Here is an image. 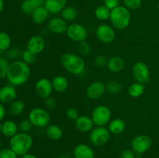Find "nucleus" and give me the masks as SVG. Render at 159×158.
<instances>
[{"instance_id":"obj_1","label":"nucleus","mask_w":159,"mask_h":158,"mask_svg":"<svg viewBox=\"0 0 159 158\" xmlns=\"http://www.w3.org/2000/svg\"><path fill=\"white\" fill-rule=\"evenodd\" d=\"M30 75L31 69L30 65L23 60H17L9 64L6 77L12 85L20 86L29 80Z\"/></svg>"},{"instance_id":"obj_2","label":"nucleus","mask_w":159,"mask_h":158,"mask_svg":"<svg viewBox=\"0 0 159 158\" xmlns=\"http://www.w3.org/2000/svg\"><path fill=\"white\" fill-rule=\"evenodd\" d=\"M61 64L70 74L79 75L85 69V62L79 54L74 53H65L61 57Z\"/></svg>"},{"instance_id":"obj_3","label":"nucleus","mask_w":159,"mask_h":158,"mask_svg":"<svg viewBox=\"0 0 159 158\" xmlns=\"http://www.w3.org/2000/svg\"><path fill=\"white\" fill-rule=\"evenodd\" d=\"M34 144L33 137L26 133H18L10 138L9 147L18 156H23L29 153Z\"/></svg>"},{"instance_id":"obj_4","label":"nucleus","mask_w":159,"mask_h":158,"mask_svg":"<svg viewBox=\"0 0 159 158\" xmlns=\"http://www.w3.org/2000/svg\"><path fill=\"white\" fill-rule=\"evenodd\" d=\"M110 20L113 28L123 30L130 25L131 21L130 10L124 6H119L111 10Z\"/></svg>"},{"instance_id":"obj_5","label":"nucleus","mask_w":159,"mask_h":158,"mask_svg":"<svg viewBox=\"0 0 159 158\" xmlns=\"http://www.w3.org/2000/svg\"><path fill=\"white\" fill-rule=\"evenodd\" d=\"M28 119L30 121L34 126L37 128H44L50 125L51 116L48 110L37 107L32 108L28 114Z\"/></svg>"},{"instance_id":"obj_6","label":"nucleus","mask_w":159,"mask_h":158,"mask_svg":"<svg viewBox=\"0 0 159 158\" xmlns=\"http://www.w3.org/2000/svg\"><path fill=\"white\" fill-rule=\"evenodd\" d=\"M111 117L112 112L107 105H98L92 112L91 118L96 126H105L111 121Z\"/></svg>"},{"instance_id":"obj_7","label":"nucleus","mask_w":159,"mask_h":158,"mask_svg":"<svg viewBox=\"0 0 159 158\" xmlns=\"http://www.w3.org/2000/svg\"><path fill=\"white\" fill-rule=\"evenodd\" d=\"M111 133L105 126H96L89 133V140L96 147H102L107 144L110 139Z\"/></svg>"},{"instance_id":"obj_8","label":"nucleus","mask_w":159,"mask_h":158,"mask_svg":"<svg viewBox=\"0 0 159 158\" xmlns=\"http://www.w3.org/2000/svg\"><path fill=\"white\" fill-rule=\"evenodd\" d=\"M132 75L136 82L145 85L150 81L151 73L148 66L142 61H138L133 65Z\"/></svg>"},{"instance_id":"obj_9","label":"nucleus","mask_w":159,"mask_h":158,"mask_svg":"<svg viewBox=\"0 0 159 158\" xmlns=\"http://www.w3.org/2000/svg\"><path fill=\"white\" fill-rule=\"evenodd\" d=\"M130 145L131 149L136 154L142 155L150 150L152 145V140L148 135L140 134L133 138Z\"/></svg>"},{"instance_id":"obj_10","label":"nucleus","mask_w":159,"mask_h":158,"mask_svg":"<svg viewBox=\"0 0 159 158\" xmlns=\"http://www.w3.org/2000/svg\"><path fill=\"white\" fill-rule=\"evenodd\" d=\"M96 36L101 43L110 44L116 39V31L113 26L102 23L96 29Z\"/></svg>"},{"instance_id":"obj_11","label":"nucleus","mask_w":159,"mask_h":158,"mask_svg":"<svg viewBox=\"0 0 159 158\" xmlns=\"http://www.w3.org/2000/svg\"><path fill=\"white\" fill-rule=\"evenodd\" d=\"M66 34L68 38L72 41L81 43L86 40L88 37V31L86 28L80 23H75L68 25Z\"/></svg>"},{"instance_id":"obj_12","label":"nucleus","mask_w":159,"mask_h":158,"mask_svg":"<svg viewBox=\"0 0 159 158\" xmlns=\"http://www.w3.org/2000/svg\"><path fill=\"white\" fill-rule=\"evenodd\" d=\"M107 91L106 85L103 82L96 81L89 85L86 88L87 97L92 100H98L103 96Z\"/></svg>"},{"instance_id":"obj_13","label":"nucleus","mask_w":159,"mask_h":158,"mask_svg":"<svg viewBox=\"0 0 159 158\" xmlns=\"http://www.w3.org/2000/svg\"><path fill=\"white\" fill-rule=\"evenodd\" d=\"M35 91L39 97L46 99L51 95L54 91L52 81L45 77L39 79L35 85Z\"/></svg>"},{"instance_id":"obj_14","label":"nucleus","mask_w":159,"mask_h":158,"mask_svg":"<svg viewBox=\"0 0 159 158\" xmlns=\"http://www.w3.org/2000/svg\"><path fill=\"white\" fill-rule=\"evenodd\" d=\"M45 48V40L40 36H33L29 39L26 44V50L34 54H40Z\"/></svg>"},{"instance_id":"obj_15","label":"nucleus","mask_w":159,"mask_h":158,"mask_svg":"<svg viewBox=\"0 0 159 158\" xmlns=\"http://www.w3.org/2000/svg\"><path fill=\"white\" fill-rule=\"evenodd\" d=\"M68 23L61 17H54L48 22V29L51 33L55 34H61L66 33Z\"/></svg>"},{"instance_id":"obj_16","label":"nucleus","mask_w":159,"mask_h":158,"mask_svg":"<svg viewBox=\"0 0 159 158\" xmlns=\"http://www.w3.org/2000/svg\"><path fill=\"white\" fill-rule=\"evenodd\" d=\"M17 93L12 85H5L0 88V102L10 104L16 99Z\"/></svg>"},{"instance_id":"obj_17","label":"nucleus","mask_w":159,"mask_h":158,"mask_svg":"<svg viewBox=\"0 0 159 158\" xmlns=\"http://www.w3.org/2000/svg\"><path fill=\"white\" fill-rule=\"evenodd\" d=\"M73 156L74 158H95V152L87 144L80 143L75 147Z\"/></svg>"},{"instance_id":"obj_18","label":"nucleus","mask_w":159,"mask_h":158,"mask_svg":"<svg viewBox=\"0 0 159 158\" xmlns=\"http://www.w3.org/2000/svg\"><path fill=\"white\" fill-rule=\"evenodd\" d=\"M76 129L82 133H89L93 129L94 123L91 117L87 116H79V117L75 121Z\"/></svg>"},{"instance_id":"obj_19","label":"nucleus","mask_w":159,"mask_h":158,"mask_svg":"<svg viewBox=\"0 0 159 158\" xmlns=\"http://www.w3.org/2000/svg\"><path fill=\"white\" fill-rule=\"evenodd\" d=\"M67 2L68 0H45L43 6L50 14H57L66 7Z\"/></svg>"},{"instance_id":"obj_20","label":"nucleus","mask_w":159,"mask_h":158,"mask_svg":"<svg viewBox=\"0 0 159 158\" xmlns=\"http://www.w3.org/2000/svg\"><path fill=\"white\" fill-rule=\"evenodd\" d=\"M45 0H23L21 4V10L26 15H31L39 7L44 5Z\"/></svg>"},{"instance_id":"obj_21","label":"nucleus","mask_w":159,"mask_h":158,"mask_svg":"<svg viewBox=\"0 0 159 158\" xmlns=\"http://www.w3.org/2000/svg\"><path fill=\"white\" fill-rule=\"evenodd\" d=\"M107 67L110 72L119 73L124 70L125 67V61L121 57L114 56L109 59Z\"/></svg>"},{"instance_id":"obj_22","label":"nucleus","mask_w":159,"mask_h":158,"mask_svg":"<svg viewBox=\"0 0 159 158\" xmlns=\"http://www.w3.org/2000/svg\"><path fill=\"white\" fill-rule=\"evenodd\" d=\"M50 12H48V9L44 7V6L39 7L38 9H36L32 14H31V18H32L33 22L35 24L40 25L43 24V23L47 21L49 18Z\"/></svg>"},{"instance_id":"obj_23","label":"nucleus","mask_w":159,"mask_h":158,"mask_svg":"<svg viewBox=\"0 0 159 158\" xmlns=\"http://www.w3.org/2000/svg\"><path fill=\"white\" fill-rule=\"evenodd\" d=\"M126 129V122L124 119L116 118L111 119L108 124V129L111 134L119 135L124 133Z\"/></svg>"},{"instance_id":"obj_24","label":"nucleus","mask_w":159,"mask_h":158,"mask_svg":"<svg viewBox=\"0 0 159 158\" xmlns=\"http://www.w3.org/2000/svg\"><path fill=\"white\" fill-rule=\"evenodd\" d=\"M52 81L54 91L57 93H63L66 91L68 88V81L66 77L63 75H57L53 78Z\"/></svg>"},{"instance_id":"obj_25","label":"nucleus","mask_w":159,"mask_h":158,"mask_svg":"<svg viewBox=\"0 0 159 158\" xmlns=\"http://www.w3.org/2000/svg\"><path fill=\"white\" fill-rule=\"evenodd\" d=\"M45 133H46L47 137L54 141L59 140L63 136V130H62L61 127L55 125V124L48 125L46 127Z\"/></svg>"},{"instance_id":"obj_26","label":"nucleus","mask_w":159,"mask_h":158,"mask_svg":"<svg viewBox=\"0 0 159 158\" xmlns=\"http://www.w3.org/2000/svg\"><path fill=\"white\" fill-rule=\"evenodd\" d=\"M19 126L14 121L6 120L2 123V133L6 137H12L18 133Z\"/></svg>"},{"instance_id":"obj_27","label":"nucleus","mask_w":159,"mask_h":158,"mask_svg":"<svg viewBox=\"0 0 159 158\" xmlns=\"http://www.w3.org/2000/svg\"><path fill=\"white\" fill-rule=\"evenodd\" d=\"M145 91V86L143 84L136 82L131 84L128 88V94L132 98H139Z\"/></svg>"},{"instance_id":"obj_28","label":"nucleus","mask_w":159,"mask_h":158,"mask_svg":"<svg viewBox=\"0 0 159 158\" xmlns=\"http://www.w3.org/2000/svg\"><path fill=\"white\" fill-rule=\"evenodd\" d=\"M25 109V103L22 100L16 99L9 104V113L13 116H18L23 112Z\"/></svg>"},{"instance_id":"obj_29","label":"nucleus","mask_w":159,"mask_h":158,"mask_svg":"<svg viewBox=\"0 0 159 158\" xmlns=\"http://www.w3.org/2000/svg\"><path fill=\"white\" fill-rule=\"evenodd\" d=\"M78 16V10L74 6H66L61 12V17L67 22L73 21Z\"/></svg>"},{"instance_id":"obj_30","label":"nucleus","mask_w":159,"mask_h":158,"mask_svg":"<svg viewBox=\"0 0 159 158\" xmlns=\"http://www.w3.org/2000/svg\"><path fill=\"white\" fill-rule=\"evenodd\" d=\"M110 12H111V10L102 5V6H98L95 9V16L100 21H106L107 20H110Z\"/></svg>"},{"instance_id":"obj_31","label":"nucleus","mask_w":159,"mask_h":158,"mask_svg":"<svg viewBox=\"0 0 159 158\" xmlns=\"http://www.w3.org/2000/svg\"><path fill=\"white\" fill-rule=\"evenodd\" d=\"M11 37L7 33L0 32V51H5L9 49L11 46Z\"/></svg>"},{"instance_id":"obj_32","label":"nucleus","mask_w":159,"mask_h":158,"mask_svg":"<svg viewBox=\"0 0 159 158\" xmlns=\"http://www.w3.org/2000/svg\"><path fill=\"white\" fill-rule=\"evenodd\" d=\"M106 88H107V91H108L109 93L115 94L120 92L122 86L120 82L116 81H111L106 85Z\"/></svg>"},{"instance_id":"obj_33","label":"nucleus","mask_w":159,"mask_h":158,"mask_svg":"<svg viewBox=\"0 0 159 158\" xmlns=\"http://www.w3.org/2000/svg\"><path fill=\"white\" fill-rule=\"evenodd\" d=\"M21 58L23 62H25V63L30 65L32 64H34L36 61V60H37V55L34 54V53L30 52V50H26L22 53Z\"/></svg>"},{"instance_id":"obj_34","label":"nucleus","mask_w":159,"mask_h":158,"mask_svg":"<svg viewBox=\"0 0 159 158\" xmlns=\"http://www.w3.org/2000/svg\"><path fill=\"white\" fill-rule=\"evenodd\" d=\"M124 5L129 10H136L142 5V0H123Z\"/></svg>"},{"instance_id":"obj_35","label":"nucleus","mask_w":159,"mask_h":158,"mask_svg":"<svg viewBox=\"0 0 159 158\" xmlns=\"http://www.w3.org/2000/svg\"><path fill=\"white\" fill-rule=\"evenodd\" d=\"M9 65V62L6 58L0 57V79L6 77Z\"/></svg>"},{"instance_id":"obj_36","label":"nucleus","mask_w":159,"mask_h":158,"mask_svg":"<svg viewBox=\"0 0 159 158\" xmlns=\"http://www.w3.org/2000/svg\"><path fill=\"white\" fill-rule=\"evenodd\" d=\"M18 155L10 148L5 147L0 150V158H17Z\"/></svg>"},{"instance_id":"obj_37","label":"nucleus","mask_w":159,"mask_h":158,"mask_svg":"<svg viewBox=\"0 0 159 158\" xmlns=\"http://www.w3.org/2000/svg\"><path fill=\"white\" fill-rule=\"evenodd\" d=\"M19 129L20 130L21 133H28L30 131H31L33 128V124L31 123L29 119H24V120H22L21 122L19 124Z\"/></svg>"},{"instance_id":"obj_38","label":"nucleus","mask_w":159,"mask_h":158,"mask_svg":"<svg viewBox=\"0 0 159 158\" xmlns=\"http://www.w3.org/2000/svg\"><path fill=\"white\" fill-rule=\"evenodd\" d=\"M92 49L91 46H90L89 43L88 42L82 41L81 43H79V52L83 56H87L91 53Z\"/></svg>"},{"instance_id":"obj_39","label":"nucleus","mask_w":159,"mask_h":158,"mask_svg":"<svg viewBox=\"0 0 159 158\" xmlns=\"http://www.w3.org/2000/svg\"><path fill=\"white\" fill-rule=\"evenodd\" d=\"M107 62H108V59L103 55H98L94 59L95 65L99 68H103L107 66Z\"/></svg>"},{"instance_id":"obj_40","label":"nucleus","mask_w":159,"mask_h":158,"mask_svg":"<svg viewBox=\"0 0 159 158\" xmlns=\"http://www.w3.org/2000/svg\"><path fill=\"white\" fill-rule=\"evenodd\" d=\"M66 116L70 120L75 121L79 117V112L77 108H69L66 112Z\"/></svg>"},{"instance_id":"obj_41","label":"nucleus","mask_w":159,"mask_h":158,"mask_svg":"<svg viewBox=\"0 0 159 158\" xmlns=\"http://www.w3.org/2000/svg\"><path fill=\"white\" fill-rule=\"evenodd\" d=\"M22 53L20 52V50L17 48H12V49L9 50L8 51V57H9L10 60H17V59L20 57H21Z\"/></svg>"},{"instance_id":"obj_42","label":"nucleus","mask_w":159,"mask_h":158,"mask_svg":"<svg viewBox=\"0 0 159 158\" xmlns=\"http://www.w3.org/2000/svg\"><path fill=\"white\" fill-rule=\"evenodd\" d=\"M120 0H103V5L110 10H113L120 6Z\"/></svg>"},{"instance_id":"obj_43","label":"nucleus","mask_w":159,"mask_h":158,"mask_svg":"<svg viewBox=\"0 0 159 158\" xmlns=\"http://www.w3.org/2000/svg\"><path fill=\"white\" fill-rule=\"evenodd\" d=\"M120 158H137V154L132 149H126L120 153Z\"/></svg>"},{"instance_id":"obj_44","label":"nucleus","mask_w":159,"mask_h":158,"mask_svg":"<svg viewBox=\"0 0 159 158\" xmlns=\"http://www.w3.org/2000/svg\"><path fill=\"white\" fill-rule=\"evenodd\" d=\"M44 104H45V106H46V108H48V109L53 110L54 108H56L57 102H56V100L54 99V98L50 96V97L47 98V99H45Z\"/></svg>"},{"instance_id":"obj_45","label":"nucleus","mask_w":159,"mask_h":158,"mask_svg":"<svg viewBox=\"0 0 159 158\" xmlns=\"http://www.w3.org/2000/svg\"><path fill=\"white\" fill-rule=\"evenodd\" d=\"M5 116H6V108L3 104L0 102V122L4 119Z\"/></svg>"},{"instance_id":"obj_46","label":"nucleus","mask_w":159,"mask_h":158,"mask_svg":"<svg viewBox=\"0 0 159 158\" xmlns=\"http://www.w3.org/2000/svg\"><path fill=\"white\" fill-rule=\"evenodd\" d=\"M22 158H37V156L36 155L33 154V153H26L25 155L22 156Z\"/></svg>"},{"instance_id":"obj_47","label":"nucleus","mask_w":159,"mask_h":158,"mask_svg":"<svg viewBox=\"0 0 159 158\" xmlns=\"http://www.w3.org/2000/svg\"><path fill=\"white\" fill-rule=\"evenodd\" d=\"M4 9V1L3 0H0V13L3 11Z\"/></svg>"},{"instance_id":"obj_48","label":"nucleus","mask_w":159,"mask_h":158,"mask_svg":"<svg viewBox=\"0 0 159 158\" xmlns=\"http://www.w3.org/2000/svg\"><path fill=\"white\" fill-rule=\"evenodd\" d=\"M58 158H71L69 156H67V155H62V156H59Z\"/></svg>"},{"instance_id":"obj_49","label":"nucleus","mask_w":159,"mask_h":158,"mask_svg":"<svg viewBox=\"0 0 159 158\" xmlns=\"http://www.w3.org/2000/svg\"><path fill=\"white\" fill-rule=\"evenodd\" d=\"M0 133H2V123L0 122Z\"/></svg>"},{"instance_id":"obj_50","label":"nucleus","mask_w":159,"mask_h":158,"mask_svg":"<svg viewBox=\"0 0 159 158\" xmlns=\"http://www.w3.org/2000/svg\"><path fill=\"white\" fill-rule=\"evenodd\" d=\"M1 147H2V142H1V139H0V150H1Z\"/></svg>"}]
</instances>
